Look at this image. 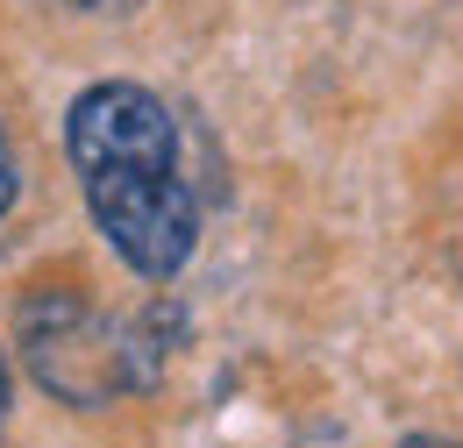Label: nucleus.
I'll use <instances>...</instances> for the list:
<instances>
[{
  "mask_svg": "<svg viewBox=\"0 0 463 448\" xmlns=\"http://www.w3.org/2000/svg\"><path fill=\"white\" fill-rule=\"evenodd\" d=\"M64 150L108 249L143 285H172L200 242V200L178 164L172 107L136 79H100L64 107Z\"/></svg>",
  "mask_w": 463,
  "mask_h": 448,
  "instance_id": "nucleus-1",
  "label": "nucleus"
},
{
  "mask_svg": "<svg viewBox=\"0 0 463 448\" xmlns=\"http://www.w3.org/2000/svg\"><path fill=\"white\" fill-rule=\"evenodd\" d=\"M14 349L29 363V378L51 398L93 413L108 398L128 392V370H121V328L93 313V299L79 285H36L22 292V313H14Z\"/></svg>",
  "mask_w": 463,
  "mask_h": 448,
  "instance_id": "nucleus-2",
  "label": "nucleus"
},
{
  "mask_svg": "<svg viewBox=\"0 0 463 448\" xmlns=\"http://www.w3.org/2000/svg\"><path fill=\"white\" fill-rule=\"evenodd\" d=\"M185 341V313L178 299H150L136 321H121V370H128V392H150L172 363V349Z\"/></svg>",
  "mask_w": 463,
  "mask_h": 448,
  "instance_id": "nucleus-3",
  "label": "nucleus"
},
{
  "mask_svg": "<svg viewBox=\"0 0 463 448\" xmlns=\"http://www.w3.org/2000/svg\"><path fill=\"white\" fill-rule=\"evenodd\" d=\"M14 200H22V164H14V143H7V121H0V221L14 214Z\"/></svg>",
  "mask_w": 463,
  "mask_h": 448,
  "instance_id": "nucleus-4",
  "label": "nucleus"
},
{
  "mask_svg": "<svg viewBox=\"0 0 463 448\" xmlns=\"http://www.w3.org/2000/svg\"><path fill=\"white\" fill-rule=\"evenodd\" d=\"M58 7H71V14H136L143 0H58Z\"/></svg>",
  "mask_w": 463,
  "mask_h": 448,
  "instance_id": "nucleus-5",
  "label": "nucleus"
},
{
  "mask_svg": "<svg viewBox=\"0 0 463 448\" xmlns=\"http://www.w3.org/2000/svg\"><path fill=\"white\" fill-rule=\"evenodd\" d=\"M400 448H449V442H435V434H406Z\"/></svg>",
  "mask_w": 463,
  "mask_h": 448,
  "instance_id": "nucleus-6",
  "label": "nucleus"
},
{
  "mask_svg": "<svg viewBox=\"0 0 463 448\" xmlns=\"http://www.w3.org/2000/svg\"><path fill=\"white\" fill-rule=\"evenodd\" d=\"M0 420H7V363H0Z\"/></svg>",
  "mask_w": 463,
  "mask_h": 448,
  "instance_id": "nucleus-7",
  "label": "nucleus"
},
{
  "mask_svg": "<svg viewBox=\"0 0 463 448\" xmlns=\"http://www.w3.org/2000/svg\"><path fill=\"white\" fill-rule=\"evenodd\" d=\"M457 448H463V442H457Z\"/></svg>",
  "mask_w": 463,
  "mask_h": 448,
  "instance_id": "nucleus-8",
  "label": "nucleus"
}]
</instances>
